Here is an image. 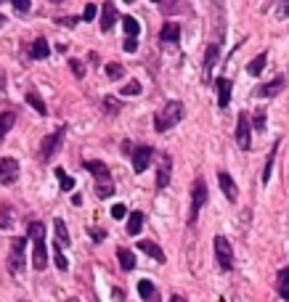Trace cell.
Wrapping results in <instances>:
<instances>
[{"label": "cell", "mask_w": 289, "mask_h": 302, "mask_svg": "<svg viewBox=\"0 0 289 302\" xmlns=\"http://www.w3.org/2000/svg\"><path fill=\"white\" fill-rule=\"evenodd\" d=\"M29 239L34 244V254H32V268L34 271H45L48 268V249H45V225L40 220L29 223Z\"/></svg>", "instance_id": "6da1fadb"}, {"label": "cell", "mask_w": 289, "mask_h": 302, "mask_svg": "<svg viewBox=\"0 0 289 302\" xmlns=\"http://www.w3.org/2000/svg\"><path fill=\"white\" fill-rule=\"evenodd\" d=\"M180 120H183V103L180 101H167L165 106L157 111L154 127H157V133H167L170 127H175Z\"/></svg>", "instance_id": "7a4b0ae2"}, {"label": "cell", "mask_w": 289, "mask_h": 302, "mask_svg": "<svg viewBox=\"0 0 289 302\" xmlns=\"http://www.w3.org/2000/svg\"><path fill=\"white\" fill-rule=\"evenodd\" d=\"M64 135H66V125H59V127H56V130L43 141V146H40V159H43V162H51L56 154H59V148H61V143H64Z\"/></svg>", "instance_id": "3957f363"}, {"label": "cell", "mask_w": 289, "mask_h": 302, "mask_svg": "<svg viewBox=\"0 0 289 302\" xmlns=\"http://www.w3.org/2000/svg\"><path fill=\"white\" fill-rule=\"evenodd\" d=\"M24 252H27V239L19 236L11 241V254H8V271L19 276L21 271H24Z\"/></svg>", "instance_id": "277c9868"}, {"label": "cell", "mask_w": 289, "mask_h": 302, "mask_svg": "<svg viewBox=\"0 0 289 302\" xmlns=\"http://www.w3.org/2000/svg\"><path fill=\"white\" fill-rule=\"evenodd\" d=\"M212 247H215V260H218V265H221L223 271L234 268V249H231L228 239H226V236H215Z\"/></svg>", "instance_id": "5b68a950"}, {"label": "cell", "mask_w": 289, "mask_h": 302, "mask_svg": "<svg viewBox=\"0 0 289 302\" xmlns=\"http://www.w3.org/2000/svg\"><path fill=\"white\" fill-rule=\"evenodd\" d=\"M236 143L241 151H249L252 148V122L244 111L239 114V120H236Z\"/></svg>", "instance_id": "8992f818"}, {"label": "cell", "mask_w": 289, "mask_h": 302, "mask_svg": "<svg viewBox=\"0 0 289 302\" xmlns=\"http://www.w3.org/2000/svg\"><path fill=\"white\" fill-rule=\"evenodd\" d=\"M204 202H207V183H204V178H196L194 188H191V215H189L191 223L196 220V215H199V210L204 207Z\"/></svg>", "instance_id": "52a82bcc"}, {"label": "cell", "mask_w": 289, "mask_h": 302, "mask_svg": "<svg viewBox=\"0 0 289 302\" xmlns=\"http://www.w3.org/2000/svg\"><path fill=\"white\" fill-rule=\"evenodd\" d=\"M16 180H19V162L14 157H3L0 159V183L14 185Z\"/></svg>", "instance_id": "ba28073f"}, {"label": "cell", "mask_w": 289, "mask_h": 302, "mask_svg": "<svg viewBox=\"0 0 289 302\" xmlns=\"http://www.w3.org/2000/svg\"><path fill=\"white\" fill-rule=\"evenodd\" d=\"M152 159H154V148H152V146H138V148H133V170H135V172L149 170Z\"/></svg>", "instance_id": "9c48e42d"}, {"label": "cell", "mask_w": 289, "mask_h": 302, "mask_svg": "<svg viewBox=\"0 0 289 302\" xmlns=\"http://www.w3.org/2000/svg\"><path fill=\"white\" fill-rule=\"evenodd\" d=\"M218 56H221V45L212 43L210 48H207V53H204V66H202V77H204V83H210L212 69H215V64H218Z\"/></svg>", "instance_id": "30bf717a"}, {"label": "cell", "mask_w": 289, "mask_h": 302, "mask_svg": "<svg viewBox=\"0 0 289 302\" xmlns=\"http://www.w3.org/2000/svg\"><path fill=\"white\" fill-rule=\"evenodd\" d=\"M170 175H172V159L167 154H162L159 157V170H157V188H167Z\"/></svg>", "instance_id": "8fae6325"}, {"label": "cell", "mask_w": 289, "mask_h": 302, "mask_svg": "<svg viewBox=\"0 0 289 302\" xmlns=\"http://www.w3.org/2000/svg\"><path fill=\"white\" fill-rule=\"evenodd\" d=\"M85 170L93 175L98 183H109L112 180V172H109V167L103 165V162H98V159H88L85 162Z\"/></svg>", "instance_id": "7c38bea8"}, {"label": "cell", "mask_w": 289, "mask_h": 302, "mask_svg": "<svg viewBox=\"0 0 289 302\" xmlns=\"http://www.w3.org/2000/svg\"><path fill=\"white\" fill-rule=\"evenodd\" d=\"M284 85H286V80L279 74V77H273L271 83H265L263 88H258L255 93H258L260 98H273V96H279V93H281V88H284Z\"/></svg>", "instance_id": "4fadbf2b"}, {"label": "cell", "mask_w": 289, "mask_h": 302, "mask_svg": "<svg viewBox=\"0 0 289 302\" xmlns=\"http://www.w3.org/2000/svg\"><path fill=\"white\" fill-rule=\"evenodd\" d=\"M218 183H221V188H223V194H226V199H228V202H236L239 188H236L234 178H231L226 170H221V172H218Z\"/></svg>", "instance_id": "5bb4252c"}, {"label": "cell", "mask_w": 289, "mask_h": 302, "mask_svg": "<svg viewBox=\"0 0 289 302\" xmlns=\"http://www.w3.org/2000/svg\"><path fill=\"white\" fill-rule=\"evenodd\" d=\"M215 88H218V106H221V109H228V103H231V80L218 77Z\"/></svg>", "instance_id": "9a60e30c"}, {"label": "cell", "mask_w": 289, "mask_h": 302, "mask_svg": "<svg viewBox=\"0 0 289 302\" xmlns=\"http://www.w3.org/2000/svg\"><path fill=\"white\" fill-rule=\"evenodd\" d=\"M114 24H117V8H114V3H103L101 6V29L109 32Z\"/></svg>", "instance_id": "2e32d148"}, {"label": "cell", "mask_w": 289, "mask_h": 302, "mask_svg": "<svg viewBox=\"0 0 289 302\" xmlns=\"http://www.w3.org/2000/svg\"><path fill=\"white\" fill-rule=\"evenodd\" d=\"M159 40L162 43H178L180 40V24L178 21H165V27L159 32Z\"/></svg>", "instance_id": "e0dca14e"}, {"label": "cell", "mask_w": 289, "mask_h": 302, "mask_svg": "<svg viewBox=\"0 0 289 302\" xmlns=\"http://www.w3.org/2000/svg\"><path fill=\"white\" fill-rule=\"evenodd\" d=\"M138 249H141V252H146L149 254V257H154L157 262H165V252H162V247H159V244H154V241H138Z\"/></svg>", "instance_id": "ac0fdd59"}, {"label": "cell", "mask_w": 289, "mask_h": 302, "mask_svg": "<svg viewBox=\"0 0 289 302\" xmlns=\"http://www.w3.org/2000/svg\"><path fill=\"white\" fill-rule=\"evenodd\" d=\"M48 53H51V45H48L45 37H38L29 45V56H32V59H48Z\"/></svg>", "instance_id": "d6986e66"}, {"label": "cell", "mask_w": 289, "mask_h": 302, "mask_svg": "<svg viewBox=\"0 0 289 302\" xmlns=\"http://www.w3.org/2000/svg\"><path fill=\"white\" fill-rule=\"evenodd\" d=\"M27 103L38 111V114H48V106H45V101L40 98L38 90H27Z\"/></svg>", "instance_id": "ffe728a7"}, {"label": "cell", "mask_w": 289, "mask_h": 302, "mask_svg": "<svg viewBox=\"0 0 289 302\" xmlns=\"http://www.w3.org/2000/svg\"><path fill=\"white\" fill-rule=\"evenodd\" d=\"M14 122H16V114H14V111H3V114H0V141H3V138L11 133Z\"/></svg>", "instance_id": "44dd1931"}, {"label": "cell", "mask_w": 289, "mask_h": 302, "mask_svg": "<svg viewBox=\"0 0 289 302\" xmlns=\"http://www.w3.org/2000/svg\"><path fill=\"white\" fill-rule=\"evenodd\" d=\"M276 151H279V141L273 143V148L268 151V159H265V167H263V178H260V180H263V185L271 180V170H273V162H276Z\"/></svg>", "instance_id": "7402d4cb"}, {"label": "cell", "mask_w": 289, "mask_h": 302, "mask_svg": "<svg viewBox=\"0 0 289 302\" xmlns=\"http://www.w3.org/2000/svg\"><path fill=\"white\" fill-rule=\"evenodd\" d=\"M141 228H143V212H130V217H128V234L130 236H135V234H141Z\"/></svg>", "instance_id": "603a6c76"}, {"label": "cell", "mask_w": 289, "mask_h": 302, "mask_svg": "<svg viewBox=\"0 0 289 302\" xmlns=\"http://www.w3.org/2000/svg\"><path fill=\"white\" fill-rule=\"evenodd\" d=\"M117 260L122 265V271H133L135 268V254L130 249H117Z\"/></svg>", "instance_id": "cb8c5ba5"}, {"label": "cell", "mask_w": 289, "mask_h": 302, "mask_svg": "<svg viewBox=\"0 0 289 302\" xmlns=\"http://www.w3.org/2000/svg\"><path fill=\"white\" fill-rule=\"evenodd\" d=\"M53 265L59 271H66L69 268V260H66V254L61 252V244L59 241H53Z\"/></svg>", "instance_id": "d4e9b609"}, {"label": "cell", "mask_w": 289, "mask_h": 302, "mask_svg": "<svg viewBox=\"0 0 289 302\" xmlns=\"http://www.w3.org/2000/svg\"><path fill=\"white\" fill-rule=\"evenodd\" d=\"M53 228H56V241H59V244H69V241H72V239H69V231H66V223H64L61 217L53 220Z\"/></svg>", "instance_id": "484cf974"}, {"label": "cell", "mask_w": 289, "mask_h": 302, "mask_svg": "<svg viewBox=\"0 0 289 302\" xmlns=\"http://www.w3.org/2000/svg\"><path fill=\"white\" fill-rule=\"evenodd\" d=\"M265 61H268V56H265V53L255 56V59H252V61H249V66H247V72H249L252 77H258V74L263 72V69H265Z\"/></svg>", "instance_id": "4316f807"}, {"label": "cell", "mask_w": 289, "mask_h": 302, "mask_svg": "<svg viewBox=\"0 0 289 302\" xmlns=\"http://www.w3.org/2000/svg\"><path fill=\"white\" fill-rule=\"evenodd\" d=\"M138 294H141V297L149 302V299H154V297H157V289H154L152 281H146V278H143V281H138Z\"/></svg>", "instance_id": "83f0119b"}, {"label": "cell", "mask_w": 289, "mask_h": 302, "mask_svg": "<svg viewBox=\"0 0 289 302\" xmlns=\"http://www.w3.org/2000/svg\"><path fill=\"white\" fill-rule=\"evenodd\" d=\"M56 178H59L61 191H72V188H75V178H72V175H66L61 167H56Z\"/></svg>", "instance_id": "f1b7e54d"}, {"label": "cell", "mask_w": 289, "mask_h": 302, "mask_svg": "<svg viewBox=\"0 0 289 302\" xmlns=\"http://www.w3.org/2000/svg\"><path fill=\"white\" fill-rule=\"evenodd\" d=\"M279 294H281V299L289 302V268H284L279 273Z\"/></svg>", "instance_id": "f546056e"}, {"label": "cell", "mask_w": 289, "mask_h": 302, "mask_svg": "<svg viewBox=\"0 0 289 302\" xmlns=\"http://www.w3.org/2000/svg\"><path fill=\"white\" fill-rule=\"evenodd\" d=\"M122 27H125V32H128V37H138V32H141V24H138L133 16H125Z\"/></svg>", "instance_id": "4dcf8cb0"}, {"label": "cell", "mask_w": 289, "mask_h": 302, "mask_svg": "<svg viewBox=\"0 0 289 302\" xmlns=\"http://www.w3.org/2000/svg\"><path fill=\"white\" fill-rule=\"evenodd\" d=\"M14 225V215H11V207L3 202V207H0V228H11Z\"/></svg>", "instance_id": "1f68e13d"}, {"label": "cell", "mask_w": 289, "mask_h": 302, "mask_svg": "<svg viewBox=\"0 0 289 302\" xmlns=\"http://www.w3.org/2000/svg\"><path fill=\"white\" fill-rule=\"evenodd\" d=\"M106 74H109V80H122L125 77V66L122 64H106Z\"/></svg>", "instance_id": "d6a6232c"}, {"label": "cell", "mask_w": 289, "mask_h": 302, "mask_svg": "<svg viewBox=\"0 0 289 302\" xmlns=\"http://www.w3.org/2000/svg\"><path fill=\"white\" fill-rule=\"evenodd\" d=\"M265 120H268V117H265V109H258L255 111V120H252V130H265Z\"/></svg>", "instance_id": "836d02e7"}, {"label": "cell", "mask_w": 289, "mask_h": 302, "mask_svg": "<svg viewBox=\"0 0 289 302\" xmlns=\"http://www.w3.org/2000/svg\"><path fill=\"white\" fill-rule=\"evenodd\" d=\"M69 69H72V74H75L77 80L85 77V66H83V61H80V59H69Z\"/></svg>", "instance_id": "e575fe53"}, {"label": "cell", "mask_w": 289, "mask_h": 302, "mask_svg": "<svg viewBox=\"0 0 289 302\" xmlns=\"http://www.w3.org/2000/svg\"><path fill=\"white\" fill-rule=\"evenodd\" d=\"M96 194L101 196V199H109V196L114 194V185H112V183H98V185H96Z\"/></svg>", "instance_id": "d590c367"}, {"label": "cell", "mask_w": 289, "mask_h": 302, "mask_svg": "<svg viewBox=\"0 0 289 302\" xmlns=\"http://www.w3.org/2000/svg\"><path fill=\"white\" fill-rule=\"evenodd\" d=\"M143 88H141V83H128V85H122V96H138V93H141Z\"/></svg>", "instance_id": "8d00e7d4"}, {"label": "cell", "mask_w": 289, "mask_h": 302, "mask_svg": "<svg viewBox=\"0 0 289 302\" xmlns=\"http://www.w3.org/2000/svg\"><path fill=\"white\" fill-rule=\"evenodd\" d=\"M103 109H106L109 114H117V111H120V101L112 98V96H106V98H103Z\"/></svg>", "instance_id": "74e56055"}, {"label": "cell", "mask_w": 289, "mask_h": 302, "mask_svg": "<svg viewBox=\"0 0 289 302\" xmlns=\"http://www.w3.org/2000/svg\"><path fill=\"white\" fill-rule=\"evenodd\" d=\"M125 215H128V207H125V204H114L112 207V217L114 220H122Z\"/></svg>", "instance_id": "f35d334b"}, {"label": "cell", "mask_w": 289, "mask_h": 302, "mask_svg": "<svg viewBox=\"0 0 289 302\" xmlns=\"http://www.w3.org/2000/svg\"><path fill=\"white\" fill-rule=\"evenodd\" d=\"M96 14H98V8H96L93 3H88V6H85V11H83V19H88V21H90V19H96Z\"/></svg>", "instance_id": "ab89813d"}, {"label": "cell", "mask_w": 289, "mask_h": 302, "mask_svg": "<svg viewBox=\"0 0 289 302\" xmlns=\"http://www.w3.org/2000/svg\"><path fill=\"white\" fill-rule=\"evenodd\" d=\"M122 48L128 51V53H135V51H138V40H135V37H125V45H122Z\"/></svg>", "instance_id": "60d3db41"}, {"label": "cell", "mask_w": 289, "mask_h": 302, "mask_svg": "<svg viewBox=\"0 0 289 302\" xmlns=\"http://www.w3.org/2000/svg\"><path fill=\"white\" fill-rule=\"evenodd\" d=\"M56 21H59L61 27H75L80 19H77V16H61V19H56Z\"/></svg>", "instance_id": "b9f144b4"}, {"label": "cell", "mask_w": 289, "mask_h": 302, "mask_svg": "<svg viewBox=\"0 0 289 302\" xmlns=\"http://www.w3.org/2000/svg\"><path fill=\"white\" fill-rule=\"evenodd\" d=\"M29 6H32L29 0H14V8L19 11V14H24V11H29Z\"/></svg>", "instance_id": "7bdbcfd3"}, {"label": "cell", "mask_w": 289, "mask_h": 302, "mask_svg": "<svg viewBox=\"0 0 289 302\" xmlns=\"http://www.w3.org/2000/svg\"><path fill=\"white\" fill-rule=\"evenodd\" d=\"M6 93V72H0V96Z\"/></svg>", "instance_id": "ee69618b"}, {"label": "cell", "mask_w": 289, "mask_h": 302, "mask_svg": "<svg viewBox=\"0 0 289 302\" xmlns=\"http://www.w3.org/2000/svg\"><path fill=\"white\" fill-rule=\"evenodd\" d=\"M93 241H103V231H98V228L93 231Z\"/></svg>", "instance_id": "f6af8a7d"}, {"label": "cell", "mask_w": 289, "mask_h": 302, "mask_svg": "<svg viewBox=\"0 0 289 302\" xmlns=\"http://www.w3.org/2000/svg\"><path fill=\"white\" fill-rule=\"evenodd\" d=\"M279 14H281V16H289V3H284V6L279 8Z\"/></svg>", "instance_id": "bcb514c9"}, {"label": "cell", "mask_w": 289, "mask_h": 302, "mask_svg": "<svg viewBox=\"0 0 289 302\" xmlns=\"http://www.w3.org/2000/svg\"><path fill=\"white\" fill-rule=\"evenodd\" d=\"M172 302H186V299H183V297H172Z\"/></svg>", "instance_id": "7dc6e473"}, {"label": "cell", "mask_w": 289, "mask_h": 302, "mask_svg": "<svg viewBox=\"0 0 289 302\" xmlns=\"http://www.w3.org/2000/svg\"><path fill=\"white\" fill-rule=\"evenodd\" d=\"M6 24V16H0V27H3Z\"/></svg>", "instance_id": "c3c4849f"}, {"label": "cell", "mask_w": 289, "mask_h": 302, "mask_svg": "<svg viewBox=\"0 0 289 302\" xmlns=\"http://www.w3.org/2000/svg\"><path fill=\"white\" fill-rule=\"evenodd\" d=\"M66 302H80V299H75V297H72V299H66Z\"/></svg>", "instance_id": "681fc988"}, {"label": "cell", "mask_w": 289, "mask_h": 302, "mask_svg": "<svg viewBox=\"0 0 289 302\" xmlns=\"http://www.w3.org/2000/svg\"><path fill=\"white\" fill-rule=\"evenodd\" d=\"M149 302H159V297H154V299H149Z\"/></svg>", "instance_id": "f907efd6"}, {"label": "cell", "mask_w": 289, "mask_h": 302, "mask_svg": "<svg viewBox=\"0 0 289 302\" xmlns=\"http://www.w3.org/2000/svg\"><path fill=\"white\" fill-rule=\"evenodd\" d=\"M21 302H27V299H21Z\"/></svg>", "instance_id": "816d5d0a"}]
</instances>
